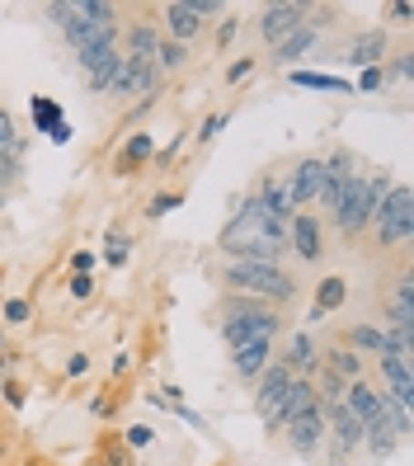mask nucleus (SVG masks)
Instances as JSON below:
<instances>
[{
    "mask_svg": "<svg viewBox=\"0 0 414 466\" xmlns=\"http://www.w3.org/2000/svg\"><path fill=\"white\" fill-rule=\"evenodd\" d=\"M283 330V320L278 311L268 307V301H255V297H231V307H227V325H222V335L231 349L240 344H255V339H273Z\"/></svg>",
    "mask_w": 414,
    "mask_h": 466,
    "instance_id": "obj_1",
    "label": "nucleus"
},
{
    "mask_svg": "<svg viewBox=\"0 0 414 466\" xmlns=\"http://www.w3.org/2000/svg\"><path fill=\"white\" fill-rule=\"evenodd\" d=\"M227 283L245 297H255V301H292L297 297V283L278 264H231Z\"/></svg>",
    "mask_w": 414,
    "mask_h": 466,
    "instance_id": "obj_2",
    "label": "nucleus"
},
{
    "mask_svg": "<svg viewBox=\"0 0 414 466\" xmlns=\"http://www.w3.org/2000/svg\"><path fill=\"white\" fill-rule=\"evenodd\" d=\"M372 222L381 231V245H405L409 231H414V194L409 184H391L386 198L372 208Z\"/></svg>",
    "mask_w": 414,
    "mask_h": 466,
    "instance_id": "obj_3",
    "label": "nucleus"
},
{
    "mask_svg": "<svg viewBox=\"0 0 414 466\" xmlns=\"http://www.w3.org/2000/svg\"><path fill=\"white\" fill-rule=\"evenodd\" d=\"M372 188H368V179L363 175H348V184L339 188V198H335V222H339V231L344 236H358L368 222H372Z\"/></svg>",
    "mask_w": 414,
    "mask_h": 466,
    "instance_id": "obj_4",
    "label": "nucleus"
},
{
    "mask_svg": "<svg viewBox=\"0 0 414 466\" xmlns=\"http://www.w3.org/2000/svg\"><path fill=\"white\" fill-rule=\"evenodd\" d=\"M311 19V5H301V0H283V5H264V15H259V34L278 47L288 34H297L301 24Z\"/></svg>",
    "mask_w": 414,
    "mask_h": 466,
    "instance_id": "obj_5",
    "label": "nucleus"
},
{
    "mask_svg": "<svg viewBox=\"0 0 414 466\" xmlns=\"http://www.w3.org/2000/svg\"><path fill=\"white\" fill-rule=\"evenodd\" d=\"M325 429H329V438H335V448H339L344 457H348L353 448H363V420H358L348 405L325 410Z\"/></svg>",
    "mask_w": 414,
    "mask_h": 466,
    "instance_id": "obj_6",
    "label": "nucleus"
},
{
    "mask_svg": "<svg viewBox=\"0 0 414 466\" xmlns=\"http://www.w3.org/2000/svg\"><path fill=\"white\" fill-rule=\"evenodd\" d=\"M307 410H316V387H311V381H301V377H292L283 405L268 415V429H283V424H292L297 415H307Z\"/></svg>",
    "mask_w": 414,
    "mask_h": 466,
    "instance_id": "obj_7",
    "label": "nucleus"
},
{
    "mask_svg": "<svg viewBox=\"0 0 414 466\" xmlns=\"http://www.w3.org/2000/svg\"><path fill=\"white\" fill-rule=\"evenodd\" d=\"M288 429H292V448H297L301 457H311V452L325 443V433H329V429H325V410H320V405H316V410H307V415H297Z\"/></svg>",
    "mask_w": 414,
    "mask_h": 466,
    "instance_id": "obj_8",
    "label": "nucleus"
},
{
    "mask_svg": "<svg viewBox=\"0 0 414 466\" xmlns=\"http://www.w3.org/2000/svg\"><path fill=\"white\" fill-rule=\"evenodd\" d=\"M66 43H71L76 52H86V47H99V43H118V29H114V24H95V19L71 15V24H66Z\"/></svg>",
    "mask_w": 414,
    "mask_h": 466,
    "instance_id": "obj_9",
    "label": "nucleus"
},
{
    "mask_svg": "<svg viewBox=\"0 0 414 466\" xmlns=\"http://www.w3.org/2000/svg\"><path fill=\"white\" fill-rule=\"evenodd\" d=\"M165 34H170V43H188L203 34V19L198 10L188 5V0H175V5H165Z\"/></svg>",
    "mask_w": 414,
    "mask_h": 466,
    "instance_id": "obj_10",
    "label": "nucleus"
},
{
    "mask_svg": "<svg viewBox=\"0 0 414 466\" xmlns=\"http://www.w3.org/2000/svg\"><path fill=\"white\" fill-rule=\"evenodd\" d=\"M160 34H156V24H132V29H127V52H123V57L127 62H136V66H151L156 57H160Z\"/></svg>",
    "mask_w": 414,
    "mask_h": 466,
    "instance_id": "obj_11",
    "label": "nucleus"
},
{
    "mask_svg": "<svg viewBox=\"0 0 414 466\" xmlns=\"http://www.w3.org/2000/svg\"><path fill=\"white\" fill-rule=\"evenodd\" d=\"M288 240H292V250L301 255V259H320V250H325V245H320V222H316V217L307 212V217H292V222H288Z\"/></svg>",
    "mask_w": 414,
    "mask_h": 466,
    "instance_id": "obj_12",
    "label": "nucleus"
},
{
    "mask_svg": "<svg viewBox=\"0 0 414 466\" xmlns=\"http://www.w3.org/2000/svg\"><path fill=\"white\" fill-rule=\"evenodd\" d=\"M288 387H292V372H288L283 363H273V368H264V372H259V410H264V420L283 405Z\"/></svg>",
    "mask_w": 414,
    "mask_h": 466,
    "instance_id": "obj_13",
    "label": "nucleus"
},
{
    "mask_svg": "<svg viewBox=\"0 0 414 466\" xmlns=\"http://www.w3.org/2000/svg\"><path fill=\"white\" fill-rule=\"evenodd\" d=\"M381 57H386V29H368V34H358L353 43H348V52H344V62H353V66H381Z\"/></svg>",
    "mask_w": 414,
    "mask_h": 466,
    "instance_id": "obj_14",
    "label": "nucleus"
},
{
    "mask_svg": "<svg viewBox=\"0 0 414 466\" xmlns=\"http://www.w3.org/2000/svg\"><path fill=\"white\" fill-rule=\"evenodd\" d=\"M363 443H368V452H372V457H381V461L396 452L400 433H396V424H391V415H386V410H381L377 420H368V424H363Z\"/></svg>",
    "mask_w": 414,
    "mask_h": 466,
    "instance_id": "obj_15",
    "label": "nucleus"
},
{
    "mask_svg": "<svg viewBox=\"0 0 414 466\" xmlns=\"http://www.w3.org/2000/svg\"><path fill=\"white\" fill-rule=\"evenodd\" d=\"M320 175H325V166H320V160H301V166L292 170L288 188H292V203H297V208L316 203V194H320Z\"/></svg>",
    "mask_w": 414,
    "mask_h": 466,
    "instance_id": "obj_16",
    "label": "nucleus"
},
{
    "mask_svg": "<svg viewBox=\"0 0 414 466\" xmlns=\"http://www.w3.org/2000/svg\"><path fill=\"white\" fill-rule=\"evenodd\" d=\"M409 292H414V283H409V273H405V279H396V301H391V335H400V339H414V307H409Z\"/></svg>",
    "mask_w": 414,
    "mask_h": 466,
    "instance_id": "obj_17",
    "label": "nucleus"
},
{
    "mask_svg": "<svg viewBox=\"0 0 414 466\" xmlns=\"http://www.w3.org/2000/svg\"><path fill=\"white\" fill-rule=\"evenodd\" d=\"M268 339H255V344H240V349H231V363H236V372L240 377H259L264 368H268Z\"/></svg>",
    "mask_w": 414,
    "mask_h": 466,
    "instance_id": "obj_18",
    "label": "nucleus"
},
{
    "mask_svg": "<svg viewBox=\"0 0 414 466\" xmlns=\"http://www.w3.org/2000/svg\"><path fill=\"white\" fill-rule=\"evenodd\" d=\"M344 405H348V410H353V415L363 420V424L381 415V396H377V391L368 387V381H348V391H344Z\"/></svg>",
    "mask_w": 414,
    "mask_h": 466,
    "instance_id": "obj_19",
    "label": "nucleus"
},
{
    "mask_svg": "<svg viewBox=\"0 0 414 466\" xmlns=\"http://www.w3.org/2000/svg\"><path fill=\"white\" fill-rule=\"evenodd\" d=\"M311 43H316V29H311V24H301L297 34H288V38L278 43V57H273V62H278V66H297V62L311 52Z\"/></svg>",
    "mask_w": 414,
    "mask_h": 466,
    "instance_id": "obj_20",
    "label": "nucleus"
},
{
    "mask_svg": "<svg viewBox=\"0 0 414 466\" xmlns=\"http://www.w3.org/2000/svg\"><path fill=\"white\" fill-rule=\"evenodd\" d=\"M320 363V349H316V339L307 335V330H301V335H292V344H288V353H283V368L292 372V368H316Z\"/></svg>",
    "mask_w": 414,
    "mask_h": 466,
    "instance_id": "obj_21",
    "label": "nucleus"
},
{
    "mask_svg": "<svg viewBox=\"0 0 414 466\" xmlns=\"http://www.w3.org/2000/svg\"><path fill=\"white\" fill-rule=\"evenodd\" d=\"M325 372H335L339 381H363V359L353 349H329L325 353Z\"/></svg>",
    "mask_w": 414,
    "mask_h": 466,
    "instance_id": "obj_22",
    "label": "nucleus"
},
{
    "mask_svg": "<svg viewBox=\"0 0 414 466\" xmlns=\"http://www.w3.org/2000/svg\"><path fill=\"white\" fill-rule=\"evenodd\" d=\"M344 297H348V283L339 279V273H329V279H320V288H316V311H320V316L339 311Z\"/></svg>",
    "mask_w": 414,
    "mask_h": 466,
    "instance_id": "obj_23",
    "label": "nucleus"
},
{
    "mask_svg": "<svg viewBox=\"0 0 414 466\" xmlns=\"http://www.w3.org/2000/svg\"><path fill=\"white\" fill-rule=\"evenodd\" d=\"M151 66H156V62H151ZM114 95H118V99H127V95H142V66L123 57V66H118V76H114Z\"/></svg>",
    "mask_w": 414,
    "mask_h": 466,
    "instance_id": "obj_24",
    "label": "nucleus"
},
{
    "mask_svg": "<svg viewBox=\"0 0 414 466\" xmlns=\"http://www.w3.org/2000/svg\"><path fill=\"white\" fill-rule=\"evenodd\" d=\"M151 151H156V142H151V132H136L132 142L123 147V175H132V170H136V166H142V160L151 156Z\"/></svg>",
    "mask_w": 414,
    "mask_h": 466,
    "instance_id": "obj_25",
    "label": "nucleus"
},
{
    "mask_svg": "<svg viewBox=\"0 0 414 466\" xmlns=\"http://www.w3.org/2000/svg\"><path fill=\"white\" fill-rule=\"evenodd\" d=\"M80 57V66H86L90 76L99 71V66H114L118 62V43H99V47H86V52H76Z\"/></svg>",
    "mask_w": 414,
    "mask_h": 466,
    "instance_id": "obj_26",
    "label": "nucleus"
},
{
    "mask_svg": "<svg viewBox=\"0 0 414 466\" xmlns=\"http://www.w3.org/2000/svg\"><path fill=\"white\" fill-rule=\"evenodd\" d=\"M292 80L297 86H307V90H344L348 95V86L339 76H325V71H292Z\"/></svg>",
    "mask_w": 414,
    "mask_h": 466,
    "instance_id": "obj_27",
    "label": "nucleus"
},
{
    "mask_svg": "<svg viewBox=\"0 0 414 466\" xmlns=\"http://www.w3.org/2000/svg\"><path fill=\"white\" fill-rule=\"evenodd\" d=\"M76 15L95 19V24H118V10L108 5V0H76Z\"/></svg>",
    "mask_w": 414,
    "mask_h": 466,
    "instance_id": "obj_28",
    "label": "nucleus"
},
{
    "mask_svg": "<svg viewBox=\"0 0 414 466\" xmlns=\"http://www.w3.org/2000/svg\"><path fill=\"white\" fill-rule=\"evenodd\" d=\"M127 255H132V240H127L123 231H108V236H104V259L118 268V264H127Z\"/></svg>",
    "mask_w": 414,
    "mask_h": 466,
    "instance_id": "obj_29",
    "label": "nucleus"
},
{
    "mask_svg": "<svg viewBox=\"0 0 414 466\" xmlns=\"http://www.w3.org/2000/svg\"><path fill=\"white\" fill-rule=\"evenodd\" d=\"M34 123H38L43 132H52V127L62 123V108L52 104V99H34Z\"/></svg>",
    "mask_w": 414,
    "mask_h": 466,
    "instance_id": "obj_30",
    "label": "nucleus"
},
{
    "mask_svg": "<svg viewBox=\"0 0 414 466\" xmlns=\"http://www.w3.org/2000/svg\"><path fill=\"white\" fill-rule=\"evenodd\" d=\"M156 66H160V71H175V66H184V43H160V57H156Z\"/></svg>",
    "mask_w": 414,
    "mask_h": 466,
    "instance_id": "obj_31",
    "label": "nucleus"
},
{
    "mask_svg": "<svg viewBox=\"0 0 414 466\" xmlns=\"http://www.w3.org/2000/svg\"><path fill=\"white\" fill-rule=\"evenodd\" d=\"M43 15H47L52 24H62V29H66L71 15H76V0H52V5H43Z\"/></svg>",
    "mask_w": 414,
    "mask_h": 466,
    "instance_id": "obj_32",
    "label": "nucleus"
},
{
    "mask_svg": "<svg viewBox=\"0 0 414 466\" xmlns=\"http://www.w3.org/2000/svg\"><path fill=\"white\" fill-rule=\"evenodd\" d=\"M5 320H10V325H24V320H29V301L10 297V301H5Z\"/></svg>",
    "mask_w": 414,
    "mask_h": 466,
    "instance_id": "obj_33",
    "label": "nucleus"
},
{
    "mask_svg": "<svg viewBox=\"0 0 414 466\" xmlns=\"http://www.w3.org/2000/svg\"><path fill=\"white\" fill-rule=\"evenodd\" d=\"M175 208H179V194H160V198H151L146 217H165V212H175Z\"/></svg>",
    "mask_w": 414,
    "mask_h": 466,
    "instance_id": "obj_34",
    "label": "nucleus"
},
{
    "mask_svg": "<svg viewBox=\"0 0 414 466\" xmlns=\"http://www.w3.org/2000/svg\"><path fill=\"white\" fill-rule=\"evenodd\" d=\"M0 147H19V137H15V118L0 108Z\"/></svg>",
    "mask_w": 414,
    "mask_h": 466,
    "instance_id": "obj_35",
    "label": "nucleus"
},
{
    "mask_svg": "<svg viewBox=\"0 0 414 466\" xmlns=\"http://www.w3.org/2000/svg\"><path fill=\"white\" fill-rule=\"evenodd\" d=\"M381 80H386V71H381V66H368L363 80H358V90H368V95H372V90H381Z\"/></svg>",
    "mask_w": 414,
    "mask_h": 466,
    "instance_id": "obj_36",
    "label": "nucleus"
},
{
    "mask_svg": "<svg viewBox=\"0 0 414 466\" xmlns=\"http://www.w3.org/2000/svg\"><path fill=\"white\" fill-rule=\"evenodd\" d=\"M151 438H156V429H146V424H132V429H127V443H132V448H146Z\"/></svg>",
    "mask_w": 414,
    "mask_h": 466,
    "instance_id": "obj_37",
    "label": "nucleus"
},
{
    "mask_svg": "<svg viewBox=\"0 0 414 466\" xmlns=\"http://www.w3.org/2000/svg\"><path fill=\"white\" fill-rule=\"evenodd\" d=\"M90 292H95V279H90V273H76V279H71V297L86 301Z\"/></svg>",
    "mask_w": 414,
    "mask_h": 466,
    "instance_id": "obj_38",
    "label": "nucleus"
},
{
    "mask_svg": "<svg viewBox=\"0 0 414 466\" xmlns=\"http://www.w3.org/2000/svg\"><path fill=\"white\" fill-rule=\"evenodd\" d=\"M222 127H227V114H212V118L203 123V132H198V142H212V137L222 132Z\"/></svg>",
    "mask_w": 414,
    "mask_h": 466,
    "instance_id": "obj_39",
    "label": "nucleus"
},
{
    "mask_svg": "<svg viewBox=\"0 0 414 466\" xmlns=\"http://www.w3.org/2000/svg\"><path fill=\"white\" fill-rule=\"evenodd\" d=\"M391 71H396L400 80H409V76H414V52H400V57H396V66H391Z\"/></svg>",
    "mask_w": 414,
    "mask_h": 466,
    "instance_id": "obj_40",
    "label": "nucleus"
},
{
    "mask_svg": "<svg viewBox=\"0 0 414 466\" xmlns=\"http://www.w3.org/2000/svg\"><path fill=\"white\" fill-rule=\"evenodd\" d=\"M15 156H19V147H0V179L15 170Z\"/></svg>",
    "mask_w": 414,
    "mask_h": 466,
    "instance_id": "obj_41",
    "label": "nucleus"
},
{
    "mask_svg": "<svg viewBox=\"0 0 414 466\" xmlns=\"http://www.w3.org/2000/svg\"><path fill=\"white\" fill-rule=\"evenodd\" d=\"M188 5L198 10V19H203V15H222V0H188Z\"/></svg>",
    "mask_w": 414,
    "mask_h": 466,
    "instance_id": "obj_42",
    "label": "nucleus"
},
{
    "mask_svg": "<svg viewBox=\"0 0 414 466\" xmlns=\"http://www.w3.org/2000/svg\"><path fill=\"white\" fill-rule=\"evenodd\" d=\"M71 268H76V273H90V268H95V255H90V250L71 255Z\"/></svg>",
    "mask_w": 414,
    "mask_h": 466,
    "instance_id": "obj_43",
    "label": "nucleus"
},
{
    "mask_svg": "<svg viewBox=\"0 0 414 466\" xmlns=\"http://www.w3.org/2000/svg\"><path fill=\"white\" fill-rule=\"evenodd\" d=\"M66 372H71V377H86V372H90V359H86V353H76V359L66 363Z\"/></svg>",
    "mask_w": 414,
    "mask_h": 466,
    "instance_id": "obj_44",
    "label": "nucleus"
},
{
    "mask_svg": "<svg viewBox=\"0 0 414 466\" xmlns=\"http://www.w3.org/2000/svg\"><path fill=\"white\" fill-rule=\"evenodd\" d=\"M47 137H52V142H57V147H62V142H71V127H66V118H62V123H57V127H52V132H47Z\"/></svg>",
    "mask_w": 414,
    "mask_h": 466,
    "instance_id": "obj_45",
    "label": "nucleus"
},
{
    "mask_svg": "<svg viewBox=\"0 0 414 466\" xmlns=\"http://www.w3.org/2000/svg\"><path fill=\"white\" fill-rule=\"evenodd\" d=\"M250 66H255V62H250V57H245V62H236V66H231V76H227V80H240V76H250Z\"/></svg>",
    "mask_w": 414,
    "mask_h": 466,
    "instance_id": "obj_46",
    "label": "nucleus"
},
{
    "mask_svg": "<svg viewBox=\"0 0 414 466\" xmlns=\"http://www.w3.org/2000/svg\"><path fill=\"white\" fill-rule=\"evenodd\" d=\"M409 15H414V10L405 5V0H400V5H391V19H400V24H409Z\"/></svg>",
    "mask_w": 414,
    "mask_h": 466,
    "instance_id": "obj_47",
    "label": "nucleus"
},
{
    "mask_svg": "<svg viewBox=\"0 0 414 466\" xmlns=\"http://www.w3.org/2000/svg\"><path fill=\"white\" fill-rule=\"evenodd\" d=\"M236 29H240V24H236V19H227V24H222V34H217V38H222V43H231V38H236Z\"/></svg>",
    "mask_w": 414,
    "mask_h": 466,
    "instance_id": "obj_48",
    "label": "nucleus"
},
{
    "mask_svg": "<svg viewBox=\"0 0 414 466\" xmlns=\"http://www.w3.org/2000/svg\"><path fill=\"white\" fill-rule=\"evenodd\" d=\"M0 461H5V448H0Z\"/></svg>",
    "mask_w": 414,
    "mask_h": 466,
    "instance_id": "obj_49",
    "label": "nucleus"
}]
</instances>
